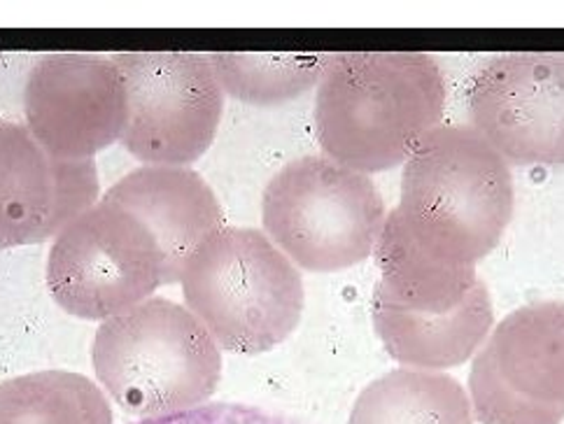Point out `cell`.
I'll return each mask as SVG.
<instances>
[{"label":"cell","mask_w":564,"mask_h":424,"mask_svg":"<svg viewBox=\"0 0 564 424\" xmlns=\"http://www.w3.org/2000/svg\"><path fill=\"white\" fill-rule=\"evenodd\" d=\"M446 110V79L422 52L332 54L315 94V133L325 156L359 173L404 161Z\"/></svg>","instance_id":"obj_1"},{"label":"cell","mask_w":564,"mask_h":424,"mask_svg":"<svg viewBox=\"0 0 564 424\" xmlns=\"http://www.w3.org/2000/svg\"><path fill=\"white\" fill-rule=\"evenodd\" d=\"M513 206L509 161L474 127L438 124L404 161L394 210L422 252L476 267L499 246Z\"/></svg>","instance_id":"obj_2"},{"label":"cell","mask_w":564,"mask_h":424,"mask_svg":"<svg viewBox=\"0 0 564 424\" xmlns=\"http://www.w3.org/2000/svg\"><path fill=\"white\" fill-rule=\"evenodd\" d=\"M94 373L119 409L138 417L204 406L221 380V350L194 313L164 296L100 322Z\"/></svg>","instance_id":"obj_3"},{"label":"cell","mask_w":564,"mask_h":424,"mask_svg":"<svg viewBox=\"0 0 564 424\" xmlns=\"http://www.w3.org/2000/svg\"><path fill=\"white\" fill-rule=\"evenodd\" d=\"M185 306L219 350L261 355L285 343L306 306L301 271L259 229L225 227L185 264Z\"/></svg>","instance_id":"obj_4"},{"label":"cell","mask_w":564,"mask_h":424,"mask_svg":"<svg viewBox=\"0 0 564 424\" xmlns=\"http://www.w3.org/2000/svg\"><path fill=\"white\" fill-rule=\"evenodd\" d=\"M388 210L371 175L325 154L282 166L261 194L264 233L311 273L352 269L376 250Z\"/></svg>","instance_id":"obj_5"},{"label":"cell","mask_w":564,"mask_h":424,"mask_svg":"<svg viewBox=\"0 0 564 424\" xmlns=\"http://www.w3.org/2000/svg\"><path fill=\"white\" fill-rule=\"evenodd\" d=\"M164 285V252L129 210L100 200L52 238L47 287L68 315L106 322Z\"/></svg>","instance_id":"obj_6"},{"label":"cell","mask_w":564,"mask_h":424,"mask_svg":"<svg viewBox=\"0 0 564 424\" xmlns=\"http://www.w3.org/2000/svg\"><path fill=\"white\" fill-rule=\"evenodd\" d=\"M129 117L122 145L148 166L187 168L217 135L225 91L208 54L122 52Z\"/></svg>","instance_id":"obj_7"},{"label":"cell","mask_w":564,"mask_h":424,"mask_svg":"<svg viewBox=\"0 0 564 424\" xmlns=\"http://www.w3.org/2000/svg\"><path fill=\"white\" fill-rule=\"evenodd\" d=\"M24 117L50 159H94L127 129L124 75L115 58L98 54L43 56L26 77Z\"/></svg>","instance_id":"obj_8"},{"label":"cell","mask_w":564,"mask_h":424,"mask_svg":"<svg viewBox=\"0 0 564 424\" xmlns=\"http://www.w3.org/2000/svg\"><path fill=\"white\" fill-rule=\"evenodd\" d=\"M471 127L509 164L564 166V54H501L469 85Z\"/></svg>","instance_id":"obj_9"},{"label":"cell","mask_w":564,"mask_h":424,"mask_svg":"<svg viewBox=\"0 0 564 424\" xmlns=\"http://www.w3.org/2000/svg\"><path fill=\"white\" fill-rule=\"evenodd\" d=\"M100 200L129 210L150 229L164 252V285L180 282L189 257L225 229V213L213 187L192 168H135Z\"/></svg>","instance_id":"obj_10"},{"label":"cell","mask_w":564,"mask_h":424,"mask_svg":"<svg viewBox=\"0 0 564 424\" xmlns=\"http://www.w3.org/2000/svg\"><path fill=\"white\" fill-rule=\"evenodd\" d=\"M373 327L401 367L438 371L462 367L486 346L495 329V306L482 280L446 313H413L373 301Z\"/></svg>","instance_id":"obj_11"},{"label":"cell","mask_w":564,"mask_h":424,"mask_svg":"<svg viewBox=\"0 0 564 424\" xmlns=\"http://www.w3.org/2000/svg\"><path fill=\"white\" fill-rule=\"evenodd\" d=\"M486 346L513 392L546 406H564V301L520 306L497 322Z\"/></svg>","instance_id":"obj_12"},{"label":"cell","mask_w":564,"mask_h":424,"mask_svg":"<svg viewBox=\"0 0 564 424\" xmlns=\"http://www.w3.org/2000/svg\"><path fill=\"white\" fill-rule=\"evenodd\" d=\"M373 257L380 269L373 301L401 311L446 313L465 301L480 280L476 267L443 264L422 252L397 210L388 213Z\"/></svg>","instance_id":"obj_13"},{"label":"cell","mask_w":564,"mask_h":424,"mask_svg":"<svg viewBox=\"0 0 564 424\" xmlns=\"http://www.w3.org/2000/svg\"><path fill=\"white\" fill-rule=\"evenodd\" d=\"M52 206V159L24 124L0 119V250L35 242Z\"/></svg>","instance_id":"obj_14"},{"label":"cell","mask_w":564,"mask_h":424,"mask_svg":"<svg viewBox=\"0 0 564 424\" xmlns=\"http://www.w3.org/2000/svg\"><path fill=\"white\" fill-rule=\"evenodd\" d=\"M348 424H474V411L453 376L401 367L361 390Z\"/></svg>","instance_id":"obj_15"},{"label":"cell","mask_w":564,"mask_h":424,"mask_svg":"<svg viewBox=\"0 0 564 424\" xmlns=\"http://www.w3.org/2000/svg\"><path fill=\"white\" fill-rule=\"evenodd\" d=\"M0 424H112V411L87 376L35 371L0 382Z\"/></svg>","instance_id":"obj_16"},{"label":"cell","mask_w":564,"mask_h":424,"mask_svg":"<svg viewBox=\"0 0 564 424\" xmlns=\"http://www.w3.org/2000/svg\"><path fill=\"white\" fill-rule=\"evenodd\" d=\"M221 91L250 106H280L317 87L332 54H208Z\"/></svg>","instance_id":"obj_17"},{"label":"cell","mask_w":564,"mask_h":424,"mask_svg":"<svg viewBox=\"0 0 564 424\" xmlns=\"http://www.w3.org/2000/svg\"><path fill=\"white\" fill-rule=\"evenodd\" d=\"M469 401L480 424H562L564 420V406H546L513 392L501 380L488 346L474 357Z\"/></svg>","instance_id":"obj_18"},{"label":"cell","mask_w":564,"mask_h":424,"mask_svg":"<svg viewBox=\"0 0 564 424\" xmlns=\"http://www.w3.org/2000/svg\"><path fill=\"white\" fill-rule=\"evenodd\" d=\"M54 206L47 225L37 233L35 242H43L62 233L77 217H83L96 204H100V177L96 159L83 161H54Z\"/></svg>","instance_id":"obj_19"},{"label":"cell","mask_w":564,"mask_h":424,"mask_svg":"<svg viewBox=\"0 0 564 424\" xmlns=\"http://www.w3.org/2000/svg\"><path fill=\"white\" fill-rule=\"evenodd\" d=\"M129 424H301L292 417L269 413L264 409L246 406V403H204V406L173 413L145 417Z\"/></svg>","instance_id":"obj_20"}]
</instances>
